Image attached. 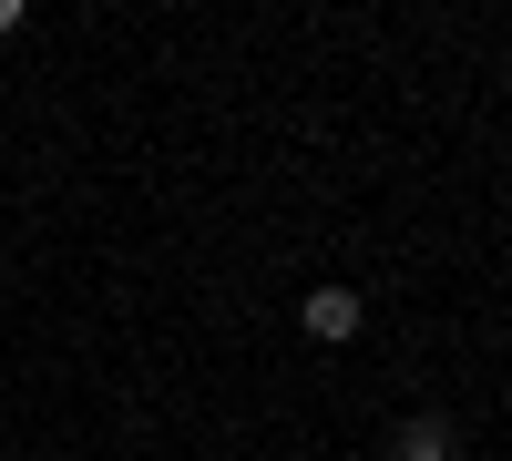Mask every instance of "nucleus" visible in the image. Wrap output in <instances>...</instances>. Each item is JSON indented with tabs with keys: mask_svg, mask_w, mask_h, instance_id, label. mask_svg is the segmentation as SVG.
I'll return each instance as SVG.
<instances>
[{
	"mask_svg": "<svg viewBox=\"0 0 512 461\" xmlns=\"http://www.w3.org/2000/svg\"><path fill=\"white\" fill-rule=\"evenodd\" d=\"M297 328H308L318 349H349L359 339V287H308V298H297Z\"/></svg>",
	"mask_w": 512,
	"mask_h": 461,
	"instance_id": "1",
	"label": "nucleus"
},
{
	"mask_svg": "<svg viewBox=\"0 0 512 461\" xmlns=\"http://www.w3.org/2000/svg\"><path fill=\"white\" fill-rule=\"evenodd\" d=\"M390 461H461V431H451V410H410V421L390 431Z\"/></svg>",
	"mask_w": 512,
	"mask_h": 461,
	"instance_id": "2",
	"label": "nucleus"
},
{
	"mask_svg": "<svg viewBox=\"0 0 512 461\" xmlns=\"http://www.w3.org/2000/svg\"><path fill=\"white\" fill-rule=\"evenodd\" d=\"M21 21H31V11H21V0H0V41H11V31H21Z\"/></svg>",
	"mask_w": 512,
	"mask_h": 461,
	"instance_id": "3",
	"label": "nucleus"
}]
</instances>
